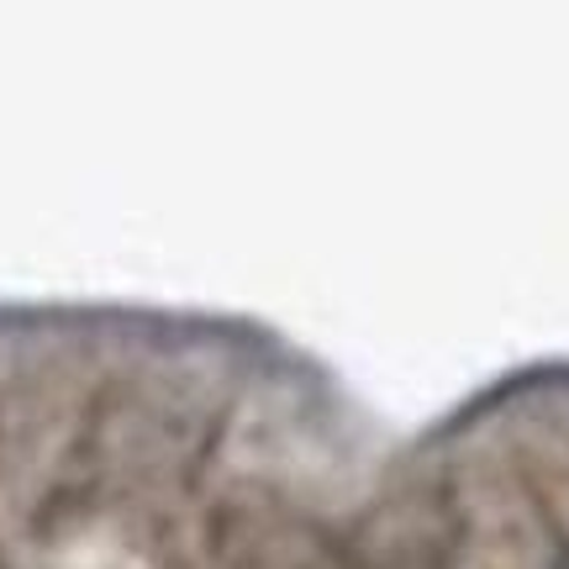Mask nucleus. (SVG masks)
I'll use <instances>...</instances> for the list:
<instances>
[]
</instances>
